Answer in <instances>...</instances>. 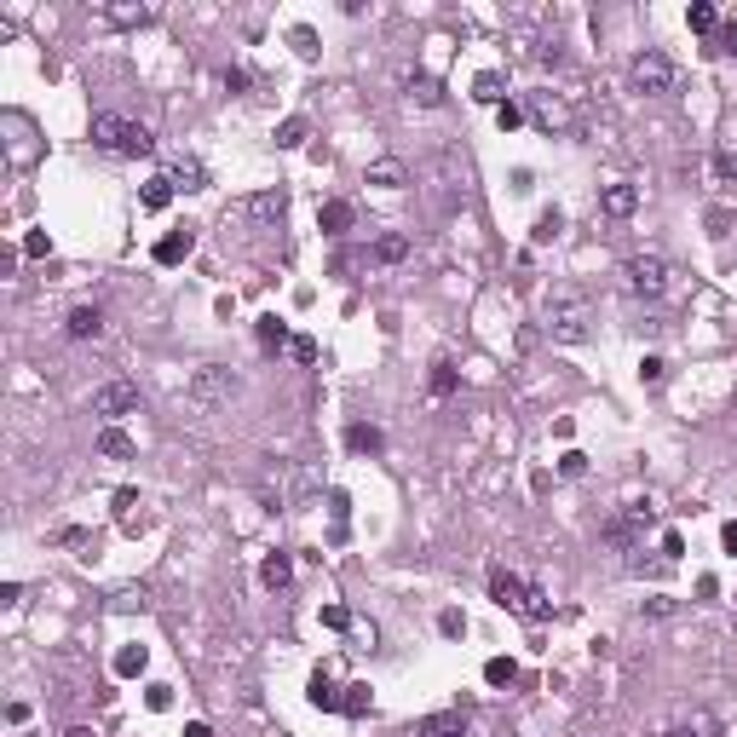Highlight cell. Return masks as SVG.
<instances>
[{"label":"cell","instance_id":"obj_15","mask_svg":"<svg viewBox=\"0 0 737 737\" xmlns=\"http://www.w3.org/2000/svg\"><path fill=\"white\" fill-rule=\"evenodd\" d=\"M346 444L357 449V456H381V449H386V432L369 427V420H352V427H346Z\"/></svg>","mask_w":737,"mask_h":737},{"label":"cell","instance_id":"obj_27","mask_svg":"<svg viewBox=\"0 0 737 737\" xmlns=\"http://www.w3.org/2000/svg\"><path fill=\"white\" fill-rule=\"evenodd\" d=\"M663 737H720V726H714V714H692V720H674Z\"/></svg>","mask_w":737,"mask_h":737},{"label":"cell","instance_id":"obj_3","mask_svg":"<svg viewBox=\"0 0 737 737\" xmlns=\"http://www.w3.org/2000/svg\"><path fill=\"white\" fill-rule=\"evenodd\" d=\"M490 600L507 605V610H519L524 622H547V617H553V600H547L542 588H530L524 576H513L507 564H490Z\"/></svg>","mask_w":737,"mask_h":737},{"label":"cell","instance_id":"obj_4","mask_svg":"<svg viewBox=\"0 0 737 737\" xmlns=\"http://www.w3.org/2000/svg\"><path fill=\"white\" fill-rule=\"evenodd\" d=\"M628 81H634V92H646V99H657V92H674V58L657 52V46H646V52H634Z\"/></svg>","mask_w":737,"mask_h":737},{"label":"cell","instance_id":"obj_48","mask_svg":"<svg viewBox=\"0 0 737 737\" xmlns=\"http://www.w3.org/2000/svg\"><path fill=\"white\" fill-rule=\"evenodd\" d=\"M639 617H674V600H663V593H657V600L639 605Z\"/></svg>","mask_w":737,"mask_h":737},{"label":"cell","instance_id":"obj_16","mask_svg":"<svg viewBox=\"0 0 737 737\" xmlns=\"http://www.w3.org/2000/svg\"><path fill=\"white\" fill-rule=\"evenodd\" d=\"M174 191H179L174 179H167V174H156V179H145V191H138V208H145V213H162L167 202H174Z\"/></svg>","mask_w":737,"mask_h":737},{"label":"cell","instance_id":"obj_6","mask_svg":"<svg viewBox=\"0 0 737 737\" xmlns=\"http://www.w3.org/2000/svg\"><path fill=\"white\" fill-rule=\"evenodd\" d=\"M622 277H628V288L634 294H646V300H663L668 294V277H674V265L663 254H634L628 265H622Z\"/></svg>","mask_w":737,"mask_h":737},{"label":"cell","instance_id":"obj_39","mask_svg":"<svg viewBox=\"0 0 737 737\" xmlns=\"http://www.w3.org/2000/svg\"><path fill=\"white\" fill-rule=\"evenodd\" d=\"M323 628L346 634V628H352V610H346V605H323Z\"/></svg>","mask_w":737,"mask_h":737},{"label":"cell","instance_id":"obj_17","mask_svg":"<svg viewBox=\"0 0 737 737\" xmlns=\"http://www.w3.org/2000/svg\"><path fill=\"white\" fill-rule=\"evenodd\" d=\"M282 208H288V196L282 191H265L254 202H237V219H282Z\"/></svg>","mask_w":737,"mask_h":737},{"label":"cell","instance_id":"obj_7","mask_svg":"<svg viewBox=\"0 0 737 737\" xmlns=\"http://www.w3.org/2000/svg\"><path fill=\"white\" fill-rule=\"evenodd\" d=\"M651 519H657L651 501H628V507H622L617 519H605L600 536H605L610 547H639V536H646V524H651Z\"/></svg>","mask_w":737,"mask_h":737},{"label":"cell","instance_id":"obj_22","mask_svg":"<svg viewBox=\"0 0 737 737\" xmlns=\"http://www.w3.org/2000/svg\"><path fill=\"white\" fill-rule=\"evenodd\" d=\"M501 87H507V75H501V70H484V75H473V99L478 104H507V92H501Z\"/></svg>","mask_w":737,"mask_h":737},{"label":"cell","instance_id":"obj_44","mask_svg":"<svg viewBox=\"0 0 737 737\" xmlns=\"http://www.w3.org/2000/svg\"><path fill=\"white\" fill-rule=\"evenodd\" d=\"M519 121H524V109H519V104H501V109H496V128H501V133H513Z\"/></svg>","mask_w":737,"mask_h":737},{"label":"cell","instance_id":"obj_49","mask_svg":"<svg viewBox=\"0 0 737 737\" xmlns=\"http://www.w3.org/2000/svg\"><path fill=\"white\" fill-rule=\"evenodd\" d=\"M714 52H726V58H737V18H732L726 29H720V46H714Z\"/></svg>","mask_w":737,"mask_h":737},{"label":"cell","instance_id":"obj_24","mask_svg":"<svg viewBox=\"0 0 737 737\" xmlns=\"http://www.w3.org/2000/svg\"><path fill=\"white\" fill-rule=\"evenodd\" d=\"M99 456H109V461H133V438L121 432V427H104V432H99Z\"/></svg>","mask_w":737,"mask_h":737},{"label":"cell","instance_id":"obj_11","mask_svg":"<svg viewBox=\"0 0 737 737\" xmlns=\"http://www.w3.org/2000/svg\"><path fill=\"white\" fill-rule=\"evenodd\" d=\"M191 248H196V231L184 225V231H167L162 242H156V265H179V260H191Z\"/></svg>","mask_w":737,"mask_h":737},{"label":"cell","instance_id":"obj_20","mask_svg":"<svg viewBox=\"0 0 737 737\" xmlns=\"http://www.w3.org/2000/svg\"><path fill=\"white\" fill-rule=\"evenodd\" d=\"M456 386H461V374L449 357H432V374H427V392L432 398H456Z\"/></svg>","mask_w":737,"mask_h":737},{"label":"cell","instance_id":"obj_9","mask_svg":"<svg viewBox=\"0 0 737 737\" xmlns=\"http://www.w3.org/2000/svg\"><path fill=\"white\" fill-rule=\"evenodd\" d=\"M524 116L536 121V128L547 133H571L576 128V116H571V104L559 99V92H530V104H524Z\"/></svg>","mask_w":737,"mask_h":737},{"label":"cell","instance_id":"obj_45","mask_svg":"<svg viewBox=\"0 0 737 737\" xmlns=\"http://www.w3.org/2000/svg\"><path fill=\"white\" fill-rule=\"evenodd\" d=\"M663 374H668V364H663V357H646V364H639V381H646V386H657Z\"/></svg>","mask_w":737,"mask_h":737},{"label":"cell","instance_id":"obj_10","mask_svg":"<svg viewBox=\"0 0 737 737\" xmlns=\"http://www.w3.org/2000/svg\"><path fill=\"white\" fill-rule=\"evenodd\" d=\"M64 335L70 340H99L104 335V311L99 306H75L70 317H64Z\"/></svg>","mask_w":737,"mask_h":737},{"label":"cell","instance_id":"obj_51","mask_svg":"<svg viewBox=\"0 0 737 737\" xmlns=\"http://www.w3.org/2000/svg\"><path fill=\"white\" fill-rule=\"evenodd\" d=\"M184 737H213V726H208V720H191V726H184Z\"/></svg>","mask_w":737,"mask_h":737},{"label":"cell","instance_id":"obj_47","mask_svg":"<svg viewBox=\"0 0 737 737\" xmlns=\"http://www.w3.org/2000/svg\"><path fill=\"white\" fill-rule=\"evenodd\" d=\"M438 628L456 639V634H467V617H461V610H444V617H438Z\"/></svg>","mask_w":737,"mask_h":737},{"label":"cell","instance_id":"obj_41","mask_svg":"<svg viewBox=\"0 0 737 737\" xmlns=\"http://www.w3.org/2000/svg\"><path fill=\"white\" fill-rule=\"evenodd\" d=\"M145 703H150L156 714H167V709H174V685H145Z\"/></svg>","mask_w":737,"mask_h":737},{"label":"cell","instance_id":"obj_8","mask_svg":"<svg viewBox=\"0 0 737 737\" xmlns=\"http://www.w3.org/2000/svg\"><path fill=\"white\" fill-rule=\"evenodd\" d=\"M133 410H138V386L133 381H104L92 392V415H104L109 427H116L121 415H133Z\"/></svg>","mask_w":737,"mask_h":737},{"label":"cell","instance_id":"obj_32","mask_svg":"<svg viewBox=\"0 0 737 737\" xmlns=\"http://www.w3.org/2000/svg\"><path fill=\"white\" fill-rule=\"evenodd\" d=\"M306 116H288V121H282V128H277V150H300L306 145Z\"/></svg>","mask_w":737,"mask_h":737},{"label":"cell","instance_id":"obj_26","mask_svg":"<svg viewBox=\"0 0 737 737\" xmlns=\"http://www.w3.org/2000/svg\"><path fill=\"white\" fill-rule=\"evenodd\" d=\"M513 680H519V663H513V657H490V663H484V685H496V692H507Z\"/></svg>","mask_w":737,"mask_h":737},{"label":"cell","instance_id":"obj_31","mask_svg":"<svg viewBox=\"0 0 737 737\" xmlns=\"http://www.w3.org/2000/svg\"><path fill=\"white\" fill-rule=\"evenodd\" d=\"M145 663H150V651H145V646H121V651H116V674H121V680L145 674Z\"/></svg>","mask_w":737,"mask_h":737},{"label":"cell","instance_id":"obj_5","mask_svg":"<svg viewBox=\"0 0 737 737\" xmlns=\"http://www.w3.org/2000/svg\"><path fill=\"white\" fill-rule=\"evenodd\" d=\"M242 392L237 381V369H225V364H202L191 374V403H202V410H213V403H231Z\"/></svg>","mask_w":737,"mask_h":737},{"label":"cell","instance_id":"obj_14","mask_svg":"<svg viewBox=\"0 0 737 737\" xmlns=\"http://www.w3.org/2000/svg\"><path fill=\"white\" fill-rule=\"evenodd\" d=\"M415 737H473V726H467L461 714H427L415 726Z\"/></svg>","mask_w":737,"mask_h":737},{"label":"cell","instance_id":"obj_34","mask_svg":"<svg viewBox=\"0 0 737 737\" xmlns=\"http://www.w3.org/2000/svg\"><path fill=\"white\" fill-rule=\"evenodd\" d=\"M403 254H410V237H398V231H392V237H381V242H374V260H381V265H398Z\"/></svg>","mask_w":737,"mask_h":737},{"label":"cell","instance_id":"obj_12","mask_svg":"<svg viewBox=\"0 0 737 737\" xmlns=\"http://www.w3.org/2000/svg\"><path fill=\"white\" fill-rule=\"evenodd\" d=\"M352 219H357V208H352V202H323V208H317V225L328 231V237H346V231H352Z\"/></svg>","mask_w":737,"mask_h":737},{"label":"cell","instance_id":"obj_2","mask_svg":"<svg viewBox=\"0 0 737 737\" xmlns=\"http://www.w3.org/2000/svg\"><path fill=\"white\" fill-rule=\"evenodd\" d=\"M92 145L109 150V156H150L156 150V133L133 116H116V109H99L92 116Z\"/></svg>","mask_w":737,"mask_h":737},{"label":"cell","instance_id":"obj_29","mask_svg":"<svg viewBox=\"0 0 737 737\" xmlns=\"http://www.w3.org/2000/svg\"><path fill=\"white\" fill-rule=\"evenodd\" d=\"M167 179H174L179 191H202V184H208V174H202V162H184V156H179L174 167H167Z\"/></svg>","mask_w":737,"mask_h":737},{"label":"cell","instance_id":"obj_36","mask_svg":"<svg viewBox=\"0 0 737 737\" xmlns=\"http://www.w3.org/2000/svg\"><path fill=\"white\" fill-rule=\"evenodd\" d=\"M328 513H335V536H346V513H352V496H346V490H328Z\"/></svg>","mask_w":737,"mask_h":737},{"label":"cell","instance_id":"obj_21","mask_svg":"<svg viewBox=\"0 0 737 737\" xmlns=\"http://www.w3.org/2000/svg\"><path fill=\"white\" fill-rule=\"evenodd\" d=\"M306 697H311V709H323V714H340V685L328 680V674H311Z\"/></svg>","mask_w":737,"mask_h":737},{"label":"cell","instance_id":"obj_43","mask_svg":"<svg viewBox=\"0 0 737 737\" xmlns=\"http://www.w3.org/2000/svg\"><path fill=\"white\" fill-rule=\"evenodd\" d=\"M24 254H29V260H46V254H52V237H46V231H29V237H24Z\"/></svg>","mask_w":737,"mask_h":737},{"label":"cell","instance_id":"obj_28","mask_svg":"<svg viewBox=\"0 0 737 737\" xmlns=\"http://www.w3.org/2000/svg\"><path fill=\"white\" fill-rule=\"evenodd\" d=\"M685 24H692V35H714V29H720V12L709 6V0H692V6H685Z\"/></svg>","mask_w":737,"mask_h":737},{"label":"cell","instance_id":"obj_25","mask_svg":"<svg viewBox=\"0 0 737 737\" xmlns=\"http://www.w3.org/2000/svg\"><path fill=\"white\" fill-rule=\"evenodd\" d=\"M340 714H352V720H364V714H369V680L340 685Z\"/></svg>","mask_w":737,"mask_h":737},{"label":"cell","instance_id":"obj_33","mask_svg":"<svg viewBox=\"0 0 737 737\" xmlns=\"http://www.w3.org/2000/svg\"><path fill=\"white\" fill-rule=\"evenodd\" d=\"M403 179H410V174H403L398 162H374L369 167V184H381V191H403Z\"/></svg>","mask_w":737,"mask_h":737},{"label":"cell","instance_id":"obj_42","mask_svg":"<svg viewBox=\"0 0 737 737\" xmlns=\"http://www.w3.org/2000/svg\"><path fill=\"white\" fill-rule=\"evenodd\" d=\"M288 41H294V52H300V58H317V29H306V24H300Z\"/></svg>","mask_w":737,"mask_h":737},{"label":"cell","instance_id":"obj_1","mask_svg":"<svg viewBox=\"0 0 737 737\" xmlns=\"http://www.w3.org/2000/svg\"><path fill=\"white\" fill-rule=\"evenodd\" d=\"M542 335L559 340V346H582L593 335V306L582 288H553L542 300Z\"/></svg>","mask_w":737,"mask_h":737},{"label":"cell","instance_id":"obj_35","mask_svg":"<svg viewBox=\"0 0 737 737\" xmlns=\"http://www.w3.org/2000/svg\"><path fill=\"white\" fill-rule=\"evenodd\" d=\"M559 231H564V213H559V208H542V213H536V231H530V237H536V242H553Z\"/></svg>","mask_w":737,"mask_h":737},{"label":"cell","instance_id":"obj_13","mask_svg":"<svg viewBox=\"0 0 737 737\" xmlns=\"http://www.w3.org/2000/svg\"><path fill=\"white\" fill-rule=\"evenodd\" d=\"M403 92H410L415 104H427V109H432V104H444V87H438L427 70H403Z\"/></svg>","mask_w":737,"mask_h":737},{"label":"cell","instance_id":"obj_46","mask_svg":"<svg viewBox=\"0 0 737 737\" xmlns=\"http://www.w3.org/2000/svg\"><path fill=\"white\" fill-rule=\"evenodd\" d=\"M680 553H685V536H680V530H663V559L674 564Z\"/></svg>","mask_w":737,"mask_h":737},{"label":"cell","instance_id":"obj_50","mask_svg":"<svg viewBox=\"0 0 737 737\" xmlns=\"http://www.w3.org/2000/svg\"><path fill=\"white\" fill-rule=\"evenodd\" d=\"M720 547H726V553H737V519H732L726 530H720Z\"/></svg>","mask_w":737,"mask_h":737},{"label":"cell","instance_id":"obj_30","mask_svg":"<svg viewBox=\"0 0 737 737\" xmlns=\"http://www.w3.org/2000/svg\"><path fill=\"white\" fill-rule=\"evenodd\" d=\"M288 323H282V317H260V346L265 352H282V346H288Z\"/></svg>","mask_w":737,"mask_h":737},{"label":"cell","instance_id":"obj_18","mask_svg":"<svg viewBox=\"0 0 737 737\" xmlns=\"http://www.w3.org/2000/svg\"><path fill=\"white\" fill-rule=\"evenodd\" d=\"M600 208H605L610 219H628V213L639 208V191H634V184H605V196H600Z\"/></svg>","mask_w":737,"mask_h":737},{"label":"cell","instance_id":"obj_19","mask_svg":"<svg viewBox=\"0 0 737 737\" xmlns=\"http://www.w3.org/2000/svg\"><path fill=\"white\" fill-rule=\"evenodd\" d=\"M156 18L150 6H99V24H116V29H145Z\"/></svg>","mask_w":737,"mask_h":737},{"label":"cell","instance_id":"obj_38","mask_svg":"<svg viewBox=\"0 0 737 737\" xmlns=\"http://www.w3.org/2000/svg\"><path fill=\"white\" fill-rule=\"evenodd\" d=\"M588 473V456H582V449H564V456H559V478H582Z\"/></svg>","mask_w":737,"mask_h":737},{"label":"cell","instance_id":"obj_37","mask_svg":"<svg viewBox=\"0 0 737 737\" xmlns=\"http://www.w3.org/2000/svg\"><path fill=\"white\" fill-rule=\"evenodd\" d=\"M714 174L726 179V184L737 179V145H720V150H714Z\"/></svg>","mask_w":737,"mask_h":737},{"label":"cell","instance_id":"obj_23","mask_svg":"<svg viewBox=\"0 0 737 737\" xmlns=\"http://www.w3.org/2000/svg\"><path fill=\"white\" fill-rule=\"evenodd\" d=\"M260 582H265V588H288V582H294V559H288V553H265Z\"/></svg>","mask_w":737,"mask_h":737},{"label":"cell","instance_id":"obj_52","mask_svg":"<svg viewBox=\"0 0 737 737\" xmlns=\"http://www.w3.org/2000/svg\"><path fill=\"white\" fill-rule=\"evenodd\" d=\"M64 737H99V732H92V726H70Z\"/></svg>","mask_w":737,"mask_h":737},{"label":"cell","instance_id":"obj_40","mask_svg":"<svg viewBox=\"0 0 737 737\" xmlns=\"http://www.w3.org/2000/svg\"><path fill=\"white\" fill-rule=\"evenodd\" d=\"M288 352H294V364H317V340H311V335H294Z\"/></svg>","mask_w":737,"mask_h":737}]
</instances>
